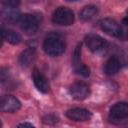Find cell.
<instances>
[{
	"label": "cell",
	"mask_w": 128,
	"mask_h": 128,
	"mask_svg": "<svg viewBox=\"0 0 128 128\" xmlns=\"http://www.w3.org/2000/svg\"><path fill=\"white\" fill-rule=\"evenodd\" d=\"M100 27L101 29L108 35L113 36V37H120L122 34V30L118 22L112 18H104L100 22Z\"/></svg>",
	"instance_id": "8992f818"
},
{
	"label": "cell",
	"mask_w": 128,
	"mask_h": 128,
	"mask_svg": "<svg viewBox=\"0 0 128 128\" xmlns=\"http://www.w3.org/2000/svg\"><path fill=\"white\" fill-rule=\"evenodd\" d=\"M123 23H124L125 25H127V26H128V14L123 18Z\"/></svg>",
	"instance_id": "ffe728a7"
},
{
	"label": "cell",
	"mask_w": 128,
	"mask_h": 128,
	"mask_svg": "<svg viewBox=\"0 0 128 128\" xmlns=\"http://www.w3.org/2000/svg\"><path fill=\"white\" fill-rule=\"evenodd\" d=\"M20 27L21 30L28 35L35 34L39 28V20L33 14H24L20 19Z\"/></svg>",
	"instance_id": "3957f363"
},
{
	"label": "cell",
	"mask_w": 128,
	"mask_h": 128,
	"mask_svg": "<svg viewBox=\"0 0 128 128\" xmlns=\"http://www.w3.org/2000/svg\"><path fill=\"white\" fill-rule=\"evenodd\" d=\"M32 79L34 82V85L36 86V88L42 92V93H47L50 89V85L48 82V79L46 78V76L38 69H34L32 72Z\"/></svg>",
	"instance_id": "9c48e42d"
},
{
	"label": "cell",
	"mask_w": 128,
	"mask_h": 128,
	"mask_svg": "<svg viewBox=\"0 0 128 128\" xmlns=\"http://www.w3.org/2000/svg\"><path fill=\"white\" fill-rule=\"evenodd\" d=\"M120 68H121V62L119 58H117L116 56H112L105 63L104 72L107 75H114L120 70Z\"/></svg>",
	"instance_id": "7c38bea8"
},
{
	"label": "cell",
	"mask_w": 128,
	"mask_h": 128,
	"mask_svg": "<svg viewBox=\"0 0 128 128\" xmlns=\"http://www.w3.org/2000/svg\"><path fill=\"white\" fill-rule=\"evenodd\" d=\"M2 38L3 40H6L8 43L13 44V45L19 44L22 40L20 34H18L17 32L11 29H3V28H2Z\"/></svg>",
	"instance_id": "4fadbf2b"
},
{
	"label": "cell",
	"mask_w": 128,
	"mask_h": 128,
	"mask_svg": "<svg viewBox=\"0 0 128 128\" xmlns=\"http://www.w3.org/2000/svg\"><path fill=\"white\" fill-rule=\"evenodd\" d=\"M85 44L92 52H95V53L101 52L107 47V41L101 36L93 33L86 35Z\"/></svg>",
	"instance_id": "277c9868"
},
{
	"label": "cell",
	"mask_w": 128,
	"mask_h": 128,
	"mask_svg": "<svg viewBox=\"0 0 128 128\" xmlns=\"http://www.w3.org/2000/svg\"><path fill=\"white\" fill-rule=\"evenodd\" d=\"M80 55H81V45L78 44L77 47H76V49H75V51H74L73 57H72V63H73V65L75 67H77L78 65H80L79 64V62H80Z\"/></svg>",
	"instance_id": "2e32d148"
},
{
	"label": "cell",
	"mask_w": 128,
	"mask_h": 128,
	"mask_svg": "<svg viewBox=\"0 0 128 128\" xmlns=\"http://www.w3.org/2000/svg\"><path fill=\"white\" fill-rule=\"evenodd\" d=\"M21 107L20 101L12 95H3L0 99V110L5 113H13Z\"/></svg>",
	"instance_id": "5b68a950"
},
{
	"label": "cell",
	"mask_w": 128,
	"mask_h": 128,
	"mask_svg": "<svg viewBox=\"0 0 128 128\" xmlns=\"http://www.w3.org/2000/svg\"><path fill=\"white\" fill-rule=\"evenodd\" d=\"M52 21L55 24L62 26L72 25L74 22V13L68 7H58L52 15Z\"/></svg>",
	"instance_id": "7a4b0ae2"
},
{
	"label": "cell",
	"mask_w": 128,
	"mask_h": 128,
	"mask_svg": "<svg viewBox=\"0 0 128 128\" xmlns=\"http://www.w3.org/2000/svg\"><path fill=\"white\" fill-rule=\"evenodd\" d=\"M66 116L74 121H88L92 117V114L84 108H72L66 112Z\"/></svg>",
	"instance_id": "30bf717a"
},
{
	"label": "cell",
	"mask_w": 128,
	"mask_h": 128,
	"mask_svg": "<svg viewBox=\"0 0 128 128\" xmlns=\"http://www.w3.org/2000/svg\"><path fill=\"white\" fill-rule=\"evenodd\" d=\"M97 12H98V9L95 5H87V6H84L82 10L79 12V17L80 19L87 21L92 19L97 14Z\"/></svg>",
	"instance_id": "5bb4252c"
},
{
	"label": "cell",
	"mask_w": 128,
	"mask_h": 128,
	"mask_svg": "<svg viewBox=\"0 0 128 128\" xmlns=\"http://www.w3.org/2000/svg\"><path fill=\"white\" fill-rule=\"evenodd\" d=\"M43 49L46 54H48L49 56L55 57L64 53L66 49V45L61 38L54 35H50L44 40Z\"/></svg>",
	"instance_id": "6da1fadb"
},
{
	"label": "cell",
	"mask_w": 128,
	"mask_h": 128,
	"mask_svg": "<svg viewBox=\"0 0 128 128\" xmlns=\"http://www.w3.org/2000/svg\"><path fill=\"white\" fill-rule=\"evenodd\" d=\"M36 59V51L34 48H28L24 50L19 56V63L22 67L30 66Z\"/></svg>",
	"instance_id": "8fae6325"
},
{
	"label": "cell",
	"mask_w": 128,
	"mask_h": 128,
	"mask_svg": "<svg viewBox=\"0 0 128 128\" xmlns=\"http://www.w3.org/2000/svg\"><path fill=\"white\" fill-rule=\"evenodd\" d=\"M17 128H35V127L29 122H23V123L19 124Z\"/></svg>",
	"instance_id": "d6986e66"
},
{
	"label": "cell",
	"mask_w": 128,
	"mask_h": 128,
	"mask_svg": "<svg viewBox=\"0 0 128 128\" xmlns=\"http://www.w3.org/2000/svg\"><path fill=\"white\" fill-rule=\"evenodd\" d=\"M75 71H76L77 74H79V75H81V76H83V77H88L89 74H90V69H89L86 65H84V64L78 65V66L75 68Z\"/></svg>",
	"instance_id": "e0dca14e"
},
{
	"label": "cell",
	"mask_w": 128,
	"mask_h": 128,
	"mask_svg": "<svg viewBox=\"0 0 128 128\" xmlns=\"http://www.w3.org/2000/svg\"><path fill=\"white\" fill-rule=\"evenodd\" d=\"M4 17L10 21V22H15L21 19V16L18 12V10L16 9V7H10V6H6V8L2 11Z\"/></svg>",
	"instance_id": "9a60e30c"
},
{
	"label": "cell",
	"mask_w": 128,
	"mask_h": 128,
	"mask_svg": "<svg viewBox=\"0 0 128 128\" xmlns=\"http://www.w3.org/2000/svg\"><path fill=\"white\" fill-rule=\"evenodd\" d=\"M42 120L45 124H55L58 122V117H56L53 114H47V115L43 116Z\"/></svg>",
	"instance_id": "ac0fdd59"
},
{
	"label": "cell",
	"mask_w": 128,
	"mask_h": 128,
	"mask_svg": "<svg viewBox=\"0 0 128 128\" xmlns=\"http://www.w3.org/2000/svg\"><path fill=\"white\" fill-rule=\"evenodd\" d=\"M69 92L71 96L76 100H84L90 94L89 86L84 82H75L70 86Z\"/></svg>",
	"instance_id": "52a82bcc"
},
{
	"label": "cell",
	"mask_w": 128,
	"mask_h": 128,
	"mask_svg": "<svg viewBox=\"0 0 128 128\" xmlns=\"http://www.w3.org/2000/svg\"><path fill=\"white\" fill-rule=\"evenodd\" d=\"M110 118L113 120H123L128 118V102H117L110 108Z\"/></svg>",
	"instance_id": "ba28073f"
}]
</instances>
